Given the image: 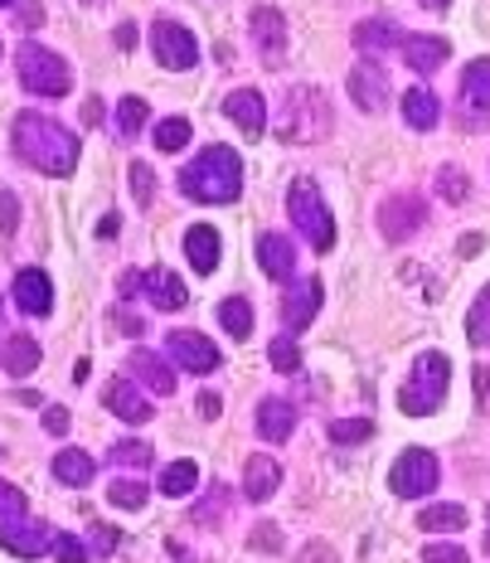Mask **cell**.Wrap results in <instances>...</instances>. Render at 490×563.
I'll list each match as a JSON object with an SVG mask.
<instances>
[{"mask_svg": "<svg viewBox=\"0 0 490 563\" xmlns=\"http://www.w3.org/2000/svg\"><path fill=\"white\" fill-rule=\"evenodd\" d=\"M15 151L25 166L44 170V175H74L78 170V136L44 112L15 117Z\"/></svg>", "mask_w": 490, "mask_h": 563, "instance_id": "obj_1", "label": "cell"}, {"mask_svg": "<svg viewBox=\"0 0 490 563\" xmlns=\"http://www.w3.org/2000/svg\"><path fill=\"white\" fill-rule=\"evenodd\" d=\"M180 190L200 205H229L243 190V166H238V151L233 146H204L200 161L180 170Z\"/></svg>", "mask_w": 490, "mask_h": 563, "instance_id": "obj_2", "label": "cell"}, {"mask_svg": "<svg viewBox=\"0 0 490 563\" xmlns=\"http://www.w3.org/2000/svg\"><path fill=\"white\" fill-rule=\"evenodd\" d=\"M447 384H452V365L447 355H437V350H427V355L413 360V374L403 379L399 389V408L408 418H427L433 408L447 398Z\"/></svg>", "mask_w": 490, "mask_h": 563, "instance_id": "obj_3", "label": "cell"}, {"mask_svg": "<svg viewBox=\"0 0 490 563\" xmlns=\"http://www.w3.org/2000/svg\"><path fill=\"white\" fill-rule=\"evenodd\" d=\"M15 74H20V84H25L34 98H64V92L74 88V68H68L54 49H44V44H20L15 49Z\"/></svg>", "mask_w": 490, "mask_h": 563, "instance_id": "obj_4", "label": "cell"}, {"mask_svg": "<svg viewBox=\"0 0 490 563\" xmlns=\"http://www.w3.org/2000/svg\"><path fill=\"white\" fill-rule=\"evenodd\" d=\"M287 214H291V224L301 229V239H307L316 253H325V249L335 243L331 209H325V199H321V190H316L311 180H297V185H291V195H287Z\"/></svg>", "mask_w": 490, "mask_h": 563, "instance_id": "obj_5", "label": "cell"}, {"mask_svg": "<svg viewBox=\"0 0 490 563\" xmlns=\"http://www.w3.org/2000/svg\"><path fill=\"white\" fill-rule=\"evenodd\" d=\"M393 496H403V500H417V496H433L437 490V481H442V466H437V456L427 452V448H408L399 462H393Z\"/></svg>", "mask_w": 490, "mask_h": 563, "instance_id": "obj_6", "label": "cell"}, {"mask_svg": "<svg viewBox=\"0 0 490 563\" xmlns=\"http://www.w3.org/2000/svg\"><path fill=\"white\" fill-rule=\"evenodd\" d=\"M151 54H156L160 68H175V74H180V68H194L200 40H194L180 20H156V25H151Z\"/></svg>", "mask_w": 490, "mask_h": 563, "instance_id": "obj_7", "label": "cell"}, {"mask_svg": "<svg viewBox=\"0 0 490 563\" xmlns=\"http://www.w3.org/2000/svg\"><path fill=\"white\" fill-rule=\"evenodd\" d=\"M349 98H355L359 112L379 117L389 108V74L379 68V58H359L355 68H349Z\"/></svg>", "mask_w": 490, "mask_h": 563, "instance_id": "obj_8", "label": "cell"}, {"mask_svg": "<svg viewBox=\"0 0 490 563\" xmlns=\"http://www.w3.org/2000/svg\"><path fill=\"white\" fill-rule=\"evenodd\" d=\"M423 199H413V195H389L379 205V224H383V239L389 243H408L417 229H423Z\"/></svg>", "mask_w": 490, "mask_h": 563, "instance_id": "obj_9", "label": "cell"}, {"mask_svg": "<svg viewBox=\"0 0 490 563\" xmlns=\"http://www.w3.org/2000/svg\"><path fill=\"white\" fill-rule=\"evenodd\" d=\"M166 345H170V355H175L180 369H190V374H214L219 369V345L200 331H170Z\"/></svg>", "mask_w": 490, "mask_h": 563, "instance_id": "obj_10", "label": "cell"}, {"mask_svg": "<svg viewBox=\"0 0 490 563\" xmlns=\"http://www.w3.org/2000/svg\"><path fill=\"white\" fill-rule=\"evenodd\" d=\"M224 112H229V122H238L243 136L258 141L267 132V102H263L258 88H233L224 98Z\"/></svg>", "mask_w": 490, "mask_h": 563, "instance_id": "obj_11", "label": "cell"}, {"mask_svg": "<svg viewBox=\"0 0 490 563\" xmlns=\"http://www.w3.org/2000/svg\"><path fill=\"white\" fill-rule=\"evenodd\" d=\"M321 282L316 277H301V282H291V291H287V301H282V321H287V331H307L311 321H316V311H321Z\"/></svg>", "mask_w": 490, "mask_h": 563, "instance_id": "obj_12", "label": "cell"}, {"mask_svg": "<svg viewBox=\"0 0 490 563\" xmlns=\"http://www.w3.org/2000/svg\"><path fill=\"white\" fill-rule=\"evenodd\" d=\"M403 64L413 68V74H437L442 64H447V54H452V44L447 40H437V34H403Z\"/></svg>", "mask_w": 490, "mask_h": 563, "instance_id": "obj_13", "label": "cell"}, {"mask_svg": "<svg viewBox=\"0 0 490 563\" xmlns=\"http://www.w3.org/2000/svg\"><path fill=\"white\" fill-rule=\"evenodd\" d=\"M126 374H132L136 384H146L151 394H160V398H170V394H175V369L156 355V350H136V355L126 360Z\"/></svg>", "mask_w": 490, "mask_h": 563, "instance_id": "obj_14", "label": "cell"}, {"mask_svg": "<svg viewBox=\"0 0 490 563\" xmlns=\"http://www.w3.org/2000/svg\"><path fill=\"white\" fill-rule=\"evenodd\" d=\"M142 291H146V301L156 311H180V307H190V291H185V282L166 273V267H151V273L142 277Z\"/></svg>", "mask_w": 490, "mask_h": 563, "instance_id": "obj_15", "label": "cell"}, {"mask_svg": "<svg viewBox=\"0 0 490 563\" xmlns=\"http://www.w3.org/2000/svg\"><path fill=\"white\" fill-rule=\"evenodd\" d=\"M102 398H108V408H112V413L122 418V422H151V398H142V389H136L132 374H126V379L116 374Z\"/></svg>", "mask_w": 490, "mask_h": 563, "instance_id": "obj_16", "label": "cell"}, {"mask_svg": "<svg viewBox=\"0 0 490 563\" xmlns=\"http://www.w3.org/2000/svg\"><path fill=\"white\" fill-rule=\"evenodd\" d=\"M15 307L25 316H49L54 311V287L40 267H25V273L15 277Z\"/></svg>", "mask_w": 490, "mask_h": 563, "instance_id": "obj_17", "label": "cell"}, {"mask_svg": "<svg viewBox=\"0 0 490 563\" xmlns=\"http://www.w3.org/2000/svg\"><path fill=\"white\" fill-rule=\"evenodd\" d=\"M277 486H282V466H277V456H248V466H243V496L248 500H272Z\"/></svg>", "mask_w": 490, "mask_h": 563, "instance_id": "obj_18", "label": "cell"}, {"mask_svg": "<svg viewBox=\"0 0 490 563\" xmlns=\"http://www.w3.org/2000/svg\"><path fill=\"white\" fill-rule=\"evenodd\" d=\"M258 263H263L267 277L291 282V273H297V249H291L287 233H263L258 239Z\"/></svg>", "mask_w": 490, "mask_h": 563, "instance_id": "obj_19", "label": "cell"}, {"mask_svg": "<svg viewBox=\"0 0 490 563\" xmlns=\"http://www.w3.org/2000/svg\"><path fill=\"white\" fill-rule=\"evenodd\" d=\"M5 549L15 559H40L44 549H54V530H44V525H25V520H15V525H5Z\"/></svg>", "mask_w": 490, "mask_h": 563, "instance_id": "obj_20", "label": "cell"}, {"mask_svg": "<svg viewBox=\"0 0 490 563\" xmlns=\"http://www.w3.org/2000/svg\"><path fill=\"white\" fill-rule=\"evenodd\" d=\"M297 432V408L282 398H263L258 404V438L263 442H287Z\"/></svg>", "mask_w": 490, "mask_h": 563, "instance_id": "obj_21", "label": "cell"}, {"mask_svg": "<svg viewBox=\"0 0 490 563\" xmlns=\"http://www.w3.org/2000/svg\"><path fill=\"white\" fill-rule=\"evenodd\" d=\"M253 40H258V54L263 58H277V54L287 49V25H282V15H277L272 5L253 10Z\"/></svg>", "mask_w": 490, "mask_h": 563, "instance_id": "obj_22", "label": "cell"}, {"mask_svg": "<svg viewBox=\"0 0 490 563\" xmlns=\"http://www.w3.org/2000/svg\"><path fill=\"white\" fill-rule=\"evenodd\" d=\"M185 257H190V267L200 277H209L219 267V233L209 224H194L190 233H185Z\"/></svg>", "mask_w": 490, "mask_h": 563, "instance_id": "obj_23", "label": "cell"}, {"mask_svg": "<svg viewBox=\"0 0 490 563\" xmlns=\"http://www.w3.org/2000/svg\"><path fill=\"white\" fill-rule=\"evenodd\" d=\"M403 117L408 126H417V132H433V126L442 122V102L433 88H408L403 92Z\"/></svg>", "mask_w": 490, "mask_h": 563, "instance_id": "obj_24", "label": "cell"}, {"mask_svg": "<svg viewBox=\"0 0 490 563\" xmlns=\"http://www.w3.org/2000/svg\"><path fill=\"white\" fill-rule=\"evenodd\" d=\"M0 360H5V374H15V379H25V374L40 365V340L34 335H5V350H0Z\"/></svg>", "mask_w": 490, "mask_h": 563, "instance_id": "obj_25", "label": "cell"}, {"mask_svg": "<svg viewBox=\"0 0 490 563\" xmlns=\"http://www.w3.org/2000/svg\"><path fill=\"white\" fill-rule=\"evenodd\" d=\"M355 44L365 54H379V49H393V44H403V30L393 25V20H365V25H355Z\"/></svg>", "mask_w": 490, "mask_h": 563, "instance_id": "obj_26", "label": "cell"}, {"mask_svg": "<svg viewBox=\"0 0 490 563\" xmlns=\"http://www.w3.org/2000/svg\"><path fill=\"white\" fill-rule=\"evenodd\" d=\"M461 98H466V108L490 112V58H476V64L466 68V78H461Z\"/></svg>", "mask_w": 490, "mask_h": 563, "instance_id": "obj_27", "label": "cell"}, {"mask_svg": "<svg viewBox=\"0 0 490 563\" xmlns=\"http://www.w3.org/2000/svg\"><path fill=\"white\" fill-rule=\"evenodd\" d=\"M219 321L233 340H248L253 335V301L248 297H224L219 301Z\"/></svg>", "mask_w": 490, "mask_h": 563, "instance_id": "obj_28", "label": "cell"}, {"mask_svg": "<svg viewBox=\"0 0 490 563\" xmlns=\"http://www.w3.org/2000/svg\"><path fill=\"white\" fill-rule=\"evenodd\" d=\"M54 476L64 481V486H88L92 481V456L78 452V448H64L54 456Z\"/></svg>", "mask_w": 490, "mask_h": 563, "instance_id": "obj_29", "label": "cell"}, {"mask_svg": "<svg viewBox=\"0 0 490 563\" xmlns=\"http://www.w3.org/2000/svg\"><path fill=\"white\" fill-rule=\"evenodd\" d=\"M194 486H200V466L194 462H170L160 472V496H190Z\"/></svg>", "mask_w": 490, "mask_h": 563, "instance_id": "obj_30", "label": "cell"}, {"mask_svg": "<svg viewBox=\"0 0 490 563\" xmlns=\"http://www.w3.org/2000/svg\"><path fill=\"white\" fill-rule=\"evenodd\" d=\"M417 525H423L427 534H452L466 525V510L461 506H427L423 515H417Z\"/></svg>", "mask_w": 490, "mask_h": 563, "instance_id": "obj_31", "label": "cell"}, {"mask_svg": "<svg viewBox=\"0 0 490 563\" xmlns=\"http://www.w3.org/2000/svg\"><path fill=\"white\" fill-rule=\"evenodd\" d=\"M112 126H116V136H122V141H132L146 126V102L142 98H122V102H116Z\"/></svg>", "mask_w": 490, "mask_h": 563, "instance_id": "obj_32", "label": "cell"}, {"mask_svg": "<svg viewBox=\"0 0 490 563\" xmlns=\"http://www.w3.org/2000/svg\"><path fill=\"white\" fill-rule=\"evenodd\" d=\"M267 360H272V369H277V374H297V369H301V350H297V340H291V335H277L272 345H267Z\"/></svg>", "mask_w": 490, "mask_h": 563, "instance_id": "obj_33", "label": "cell"}, {"mask_svg": "<svg viewBox=\"0 0 490 563\" xmlns=\"http://www.w3.org/2000/svg\"><path fill=\"white\" fill-rule=\"evenodd\" d=\"M108 500L116 510H142L146 506V486H142V481H122V476H116L112 490H108Z\"/></svg>", "mask_w": 490, "mask_h": 563, "instance_id": "obj_34", "label": "cell"}, {"mask_svg": "<svg viewBox=\"0 0 490 563\" xmlns=\"http://www.w3.org/2000/svg\"><path fill=\"white\" fill-rule=\"evenodd\" d=\"M156 146L160 151H185L190 146V122H185V117H166V122L156 126Z\"/></svg>", "mask_w": 490, "mask_h": 563, "instance_id": "obj_35", "label": "cell"}, {"mask_svg": "<svg viewBox=\"0 0 490 563\" xmlns=\"http://www.w3.org/2000/svg\"><path fill=\"white\" fill-rule=\"evenodd\" d=\"M466 331H471V345H490V287L476 297L471 307V321H466Z\"/></svg>", "mask_w": 490, "mask_h": 563, "instance_id": "obj_36", "label": "cell"}, {"mask_svg": "<svg viewBox=\"0 0 490 563\" xmlns=\"http://www.w3.org/2000/svg\"><path fill=\"white\" fill-rule=\"evenodd\" d=\"M112 466H132V472H142V466H151V448L146 442H116Z\"/></svg>", "mask_w": 490, "mask_h": 563, "instance_id": "obj_37", "label": "cell"}, {"mask_svg": "<svg viewBox=\"0 0 490 563\" xmlns=\"http://www.w3.org/2000/svg\"><path fill=\"white\" fill-rule=\"evenodd\" d=\"M369 432H375V422H369V418H335L331 422V438L335 442H365Z\"/></svg>", "mask_w": 490, "mask_h": 563, "instance_id": "obj_38", "label": "cell"}, {"mask_svg": "<svg viewBox=\"0 0 490 563\" xmlns=\"http://www.w3.org/2000/svg\"><path fill=\"white\" fill-rule=\"evenodd\" d=\"M437 195L447 199V205H461V199H466V175L457 166H442L437 170Z\"/></svg>", "mask_w": 490, "mask_h": 563, "instance_id": "obj_39", "label": "cell"}, {"mask_svg": "<svg viewBox=\"0 0 490 563\" xmlns=\"http://www.w3.org/2000/svg\"><path fill=\"white\" fill-rule=\"evenodd\" d=\"M15 520H25V496H20L15 486H5V481H0V530H5V525H15Z\"/></svg>", "mask_w": 490, "mask_h": 563, "instance_id": "obj_40", "label": "cell"}, {"mask_svg": "<svg viewBox=\"0 0 490 563\" xmlns=\"http://www.w3.org/2000/svg\"><path fill=\"white\" fill-rule=\"evenodd\" d=\"M54 554L58 563H88V544L78 534H54Z\"/></svg>", "mask_w": 490, "mask_h": 563, "instance_id": "obj_41", "label": "cell"}, {"mask_svg": "<svg viewBox=\"0 0 490 563\" xmlns=\"http://www.w3.org/2000/svg\"><path fill=\"white\" fill-rule=\"evenodd\" d=\"M132 195H136V205L142 209L156 199V175H151V166H142V161L132 166Z\"/></svg>", "mask_w": 490, "mask_h": 563, "instance_id": "obj_42", "label": "cell"}, {"mask_svg": "<svg viewBox=\"0 0 490 563\" xmlns=\"http://www.w3.org/2000/svg\"><path fill=\"white\" fill-rule=\"evenodd\" d=\"M15 229H20V199L0 190V233H15Z\"/></svg>", "mask_w": 490, "mask_h": 563, "instance_id": "obj_43", "label": "cell"}, {"mask_svg": "<svg viewBox=\"0 0 490 563\" xmlns=\"http://www.w3.org/2000/svg\"><path fill=\"white\" fill-rule=\"evenodd\" d=\"M423 563H466V549L461 544H427Z\"/></svg>", "mask_w": 490, "mask_h": 563, "instance_id": "obj_44", "label": "cell"}, {"mask_svg": "<svg viewBox=\"0 0 490 563\" xmlns=\"http://www.w3.org/2000/svg\"><path fill=\"white\" fill-rule=\"evenodd\" d=\"M248 544H253V549H263V554H272V549H282V530H277V525H258Z\"/></svg>", "mask_w": 490, "mask_h": 563, "instance_id": "obj_45", "label": "cell"}, {"mask_svg": "<svg viewBox=\"0 0 490 563\" xmlns=\"http://www.w3.org/2000/svg\"><path fill=\"white\" fill-rule=\"evenodd\" d=\"M44 428H49L54 438H64L68 432V408H49V413H44Z\"/></svg>", "mask_w": 490, "mask_h": 563, "instance_id": "obj_46", "label": "cell"}, {"mask_svg": "<svg viewBox=\"0 0 490 563\" xmlns=\"http://www.w3.org/2000/svg\"><path fill=\"white\" fill-rule=\"evenodd\" d=\"M301 563H335V554L325 544H307V554H301Z\"/></svg>", "mask_w": 490, "mask_h": 563, "instance_id": "obj_47", "label": "cell"}, {"mask_svg": "<svg viewBox=\"0 0 490 563\" xmlns=\"http://www.w3.org/2000/svg\"><path fill=\"white\" fill-rule=\"evenodd\" d=\"M92 534H98V554H112V544H116V534L108 530V525H98V530H92Z\"/></svg>", "mask_w": 490, "mask_h": 563, "instance_id": "obj_48", "label": "cell"}, {"mask_svg": "<svg viewBox=\"0 0 490 563\" xmlns=\"http://www.w3.org/2000/svg\"><path fill=\"white\" fill-rule=\"evenodd\" d=\"M194 408H200L204 418H219V394H200V404H194Z\"/></svg>", "mask_w": 490, "mask_h": 563, "instance_id": "obj_49", "label": "cell"}, {"mask_svg": "<svg viewBox=\"0 0 490 563\" xmlns=\"http://www.w3.org/2000/svg\"><path fill=\"white\" fill-rule=\"evenodd\" d=\"M116 44H122V49H132V44H136V25H126V20H122V25H116Z\"/></svg>", "mask_w": 490, "mask_h": 563, "instance_id": "obj_50", "label": "cell"}, {"mask_svg": "<svg viewBox=\"0 0 490 563\" xmlns=\"http://www.w3.org/2000/svg\"><path fill=\"white\" fill-rule=\"evenodd\" d=\"M423 5H433V10H442V5H452V0H423Z\"/></svg>", "mask_w": 490, "mask_h": 563, "instance_id": "obj_51", "label": "cell"}, {"mask_svg": "<svg viewBox=\"0 0 490 563\" xmlns=\"http://www.w3.org/2000/svg\"><path fill=\"white\" fill-rule=\"evenodd\" d=\"M486 554H490V534H486Z\"/></svg>", "mask_w": 490, "mask_h": 563, "instance_id": "obj_52", "label": "cell"}, {"mask_svg": "<svg viewBox=\"0 0 490 563\" xmlns=\"http://www.w3.org/2000/svg\"><path fill=\"white\" fill-rule=\"evenodd\" d=\"M0 5H15V0H0Z\"/></svg>", "mask_w": 490, "mask_h": 563, "instance_id": "obj_53", "label": "cell"}, {"mask_svg": "<svg viewBox=\"0 0 490 563\" xmlns=\"http://www.w3.org/2000/svg\"><path fill=\"white\" fill-rule=\"evenodd\" d=\"M88 5H98V0H88Z\"/></svg>", "mask_w": 490, "mask_h": 563, "instance_id": "obj_54", "label": "cell"}]
</instances>
